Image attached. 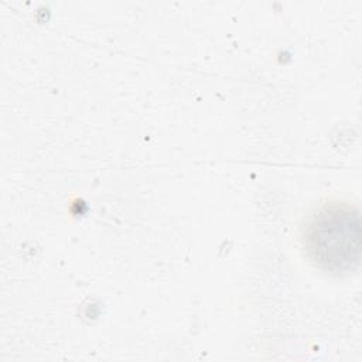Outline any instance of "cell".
<instances>
[{"label": "cell", "mask_w": 362, "mask_h": 362, "mask_svg": "<svg viewBox=\"0 0 362 362\" xmlns=\"http://www.w3.org/2000/svg\"><path fill=\"white\" fill-rule=\"evenodd\" d=\"M307 259L325 273L344 276L361 262V219L355 205L329 201L315 208L301 228Z\"/></svg>", "instance_id": "1"}]
</instances>
